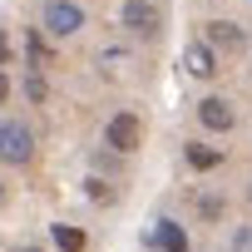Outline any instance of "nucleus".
<instances>
[{
	"label": "nucleus",
	"instance_id": "1",
	"mask_svg": "<svg viewBox=\"0 0 252 252\" xmlns=\"http://www.w3.org/2000/svg\"><path fill=\"white\" fill-rule=\"evenodd\" d=\"M30 158H35V134L25 129L20 119H5V124H0V163L25 168Z\"/></svg>",
	"mask_w": 252,
	"mask_h": 252
},
{
	"label": "nucleus",
	"instance_id": "2",
	"mask_svg": "<svg viewBox=\"0 0 252 252\" xmlns=\"http://www.w3.org/2000/svg\"><path fill=\"white\" fill-rule=\"evenodd\" d=\"M40 25H45V35L69 40V35H79V30H84V10L74 5V0H50L45 15H40Z\"/></svg>",
	"mask_w": 252,
	"mask_h": 252
},
{
	"label": "nucleus",
	"instance_id": "3",
	"mask_svg": "<svg viewBox=\"0 0 252 252\" xmlns=\"http://www.w3.org/2000/svg\"><path fill=\"white\" fill-rule=\"evenodd\" d=\"M119 20H124V30H129V35H144V40H154V35L163 30V15H158L154 0H124Z\"/></svg>",
	"mask_w": 252,
	"mask_h": 252
},
{
	"label": "nucleus",
	"instance_id": "4",
	"mask_svg": "<svg viewBox=\"0 0 252 252\" xmlns=\"http://www.w3.org/2000/svg\"><path fill=\"white\" fill-rule=\"evenodd\" d=\"M104 144H109L114 154H134V149L144 144V124H139V114H114L109 129H104Z\"/></svg>",
	"mask_w": 252,
	"mask_h": 252
},
{
	"label": "nucleus",
	"instance_id": "5",
	"mask_svg": "<svg viewBox=\"0 0 252 252\" xmlns=\"http://www.w3.org/2000/svg\"><path fill=\"white\" fill-rule=\"evenodd\" d=\"M183 69H188L193 79H213V74H218V55H213V45H208V40L188 45V50H183Z\"/></svg>",
	"mask_w": 252,
	"mask_h": 252
},
{
	"label": "nucleus",
	"instance_id": "6",
	"mask_svg": "<svg viewBox=\"0 0 252 252\" xmlns=\"http://www.w3.org/2000/svg\"><path fill=\"white\" fill-rule=\"evenodd\" d=\"M208 45L222 50V55H232V50L247 45V35H242V25H232V20H213V25H208Z\"/></svg>",
	"mask_w": 252,
	"mask_h": 252
},
{
	"label": "nucleus",
	"instance_id": "7",
	"mask_svg": "<svg viewBox=\"0 0 252 252\" xmlns=\"http://www.w3.org/2000/svg\"><path fill=\"white\" fill-rule=\"evenodd\" d=\"M149 247H158V252H188V232L178 227V222H158L154 232H149Z\"/></svg>",
	"mask_w": 252,
	"mask_h": 252
},
{
	"label": "nucleus",
	"instance_id": "8",
	"mask_svg": "<svg viewBox=\"0 0 252 252\" xmlns=\"http://www.w3.org/2000/svg\"><path fill=\"white\" fill-rule=\"evenodd\" d=\"M198 119H203V129H232V104L227 99H203Z\"/></svg>",
	"mask_w": 252,
	"mask_h": 252
},
{
	"label": "nucleus",
	"instance_id": "9",
	"mask_svg": "<svg viewBox=\"0 0 252 252\" xmlns=\"http://www.w3.org/2000/svg\"><path fill=\"white\" fill-rule=\"evenodd\" d=\"M188 163L208 173V168H218V163H222V149H208V144H188Z\"/></svg>",
	"mask_w": 252,
	"mask_h": 252
},
{
	"label": "nucleus",
	"instance_id": "10",
	"mask_svg": "<svg viewBox=\"0 0 252 252\" xmlns=\"http://www.w3.org/2000/svg\"><path fill=\"white\" fill-rule=\"evenodd\" d=\"M55 247H60V252H84V232H79V227L55 222Z\"/></svg>",
	"mask_w": 252,
	"mask_h": 252
},
{
	"label": "nucleus",
	"instance_id": "11",
	"mask_svg": "<svg viewBox=\"0 0 252 252\" xmlns=\"http://www.w3.org/2000/svg\"><path fill=\"white\" fill-rule=\"evenodd\" d=\"M198 213H203V218H218V213H222V203H218L213 193H203V198H198Z\"/></svg>",
	"mask_w": 252,
	"mask_h": 252
},
{
	"label": "nucleus",
	"instance_id": "12",
	"mask_svg": "<svg viewBox=\"0 0 252 252\" xmlns=\"http://www.w3.org/2000/svg\"><path fill=\"white\" fill-rule=\"evenodd\" d=\"M232 252H252V227H237L232 232Z\"/></svg>",
	"mask_w": 252,
	"mask_h": 252
},
{
	"label": "nucleus",
	"instance_id": "13",
	"mask_svg": "<svg viewBox=\"0 0 252 252\" xmlns=\"http://www.w3.org/2000/svg\"><path fill=\"white\" fill-rule=\"evenodd\" d=\"M25 94H30V99H45V79L30 74V79H25Z\"/></svg>",
	"mask_w": 252,
	"mask_h": 252
},
{
	"label": "nucleus",
	"instance_id": "14",
	"mask_svg": "<svg viewBox=\"0 0 252 252\" xmlns=\"http://www.w3.org/2000/svg\"><path fill=\"white\" fill-rule=\"evenodd\" d=\"M10 64V40H5V30H0V69Z\"/></svg>",
	"mask_w": 252,
	"mask_h": 252
},
{
	"label": "nucleus",
	"instance_id": "15",
	"mask_svg": "<svg viewBox=\"0 0 252 252\" xmlns=\"http://www.w3.org/2000/svg\"><path fill=\"white\" fill-rule=\"evenodd\" d=\"M5 94H10V79H5V69H0V104H5Z\"/></svg>",
	"mask_w": 252,
	"mask_h": 252
},
{
	"label": "nucleus",
	"instance_id": "16",
	"mask_svg": "<svg viewBox=\"0 0 252 252\" xmlns=\"http://www.w3.org/2000/svg\"><path fill=\"white\" fill-rule=\"evenodd\" d=\"M0 203H5V183H0Z\"/></svg>",
	"mask_w": 252,
	"mask_h": 252
},
{
	"label": "nucleus",
	"instance_id": "17",
	"mask_svg": "<svg viewBox=\"0 0 252 252\" xmlns=\"http://www.w3.org/2000/svg\"><path fill=\"white\" fill-rule=\"evenodd\" d=\"M20 252H40V247H20Z\"/></svg>",
	"mask_w": 252,
	"mask_h": 252
}]
</instances>
